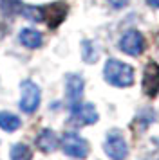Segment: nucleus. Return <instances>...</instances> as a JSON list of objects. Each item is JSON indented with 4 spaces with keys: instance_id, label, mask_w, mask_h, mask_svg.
<instances>
[{
    "instance_id": "nucleus-1",
    "label": "nucleus",
    "mask_w": 159,
    "mask_h": 160,
    "mask_svg": "<svg viewBox=\"0 0 159 160\" xmlns=\"http://www.w3.org/2000/svg\"><path fill=\"white\" fill-rule=\"evenodd\" d=\"M103 78L108 85L118 88H127L134 85V67L121 59L110 58L103 67Z\"/></svg>"
},
{
    "instance_id": "nucleus-2",
    "label": "nucleus",
    "mask_w": 159,
    "mask_h": 160,
    "mask_svg": "<svg viewBox=\"0 0 159 160\" xmlns=\"http://www.w3.org/2000/svg\"><path fill=\"white\" fill-rule=\"evenodd\" d=\"M60 146H62V151L67 155V157H72V158H87L89 153H90V146L83 137H80L78 133H65L62 140H60Z\"/></svg>"
},
{
    "instance_id": "nucleus-3",
    "label": "nucleus",
    "mask_w": 159,
    "mask_h": 160,
    "mask_svg": "<svg viewBox=\"0 0 159 160\" xmlns=\"http://www.w3.org/2000/svg\"><path fill=\"white\" fill-rule=\"evenodd\" d=\"M103 151L110 160H125L129 155V144L121 131H108L105 144H103Z\"/></svg>"
},
{
    "instance_id": "nucleus-4",
    "label": "nucleus",
    "mask_w": 159,
    "mask_h": 160,
    "mask_svg": "<svg viewBox=\"0 0 159 160\" xmlns=\"http://www.w3.org/2000/svg\"><path fill=\"white\" fill-rule=\"evenodd\" d=\"M98 110L94 108L92 102H74L71 104V122L76 126H89L98 122Z\"/></svg>"
},
{
    "instance_id": "nucleus-5",
    "label": "nucleus",
    "mask_w": 159,
    "mask_h": 160,
    "mask_svg": "<svg viewBox=\"0 0 159 160\" xmlns=\"http://www.w3.org/2000/svg\"><path fill=\"white\" fill-rule=\"evenodd\" d=\"M146 49V40L137 29H130L119 40V51L127 56H139Z\"/></svg>"
},
{
    "instance_id": "nucleus-6",
    "label": "nucleus",
    "mask_w": 159,
    "mask_h": 160,
    "mask_svg": "<svg viewBox=\"0 0 159 160\" xmlns=\"http://www.w3.org/2000/svg\"><path fill=\"white\" fill-rule=\"evenodd\" d=\"M42 92L36 83L33 81H24L22 83V99H20V110L25 113H33L40 106Z\"/></svg>"
},
{
    "instance_id": "nucleus-7",
    "label": "nucleus",
    "mask_w": 159,
    "mask_h": 160,
    "mask_svg": "<svg viewBox=\"0 0 159 160\" xmlns=\"http://www.w3.org/2000/svg\"><path fill=\"white\" fill-rule=\"evenodd\" d=\"M141 88L146 97H157L159 95V63L148 61L143 68V79Z\"/></svg>"
},
{
    "instance_id": "nucleus-8",
    "label": "nucleus",
    "mask_w": 159,
    "mask_h": 160,
    "mask_svg": "<svg viewBox=\"0 0 159 160\" xmlns=\"http://www.w3.org/2000/svg\"><path fill=\"white\" fill-rule=\"evenodd\" d=\"M40 11H42V20L47 22L51 29H54L65 20V16L69 13V8H67L65 2H52V4H47L45 8H42Z\"/></svg>"
},
{
    "instance_id": "nucleus-9",
    "label": "nucleus",
    "mask_w": 159,
    "mask_h": 160,
    "mask_svg": "<svg viewBox=\"0 0 159 160\" xmlns=\"http://www.w3.org/2000/svg\"><path fill=\"white\" fill-rule=\"evenodd\" d=\"M65 87H67V97H69V101H71V104H74L83 95L85 81L81 79L78 74H69L67 76V81H65Z\"/></svg>"
},
{
    "instance_id": "nucleus-10",
    "label": "nucleus",
    "mask_w": 159,
    "mask_h": 160,
    "mask_svg": "<svg viewBox=\"0 0 159 160\" xmlns=\"http://www.w3.org/2000/svg\"><path fill=\"white\" fill-rule=\"evenodd\" d=\"M36 146L42 149L43 153H52L58 148V137L52 130H42L40 135L36 138Z\"/></svg>"
},
{
    "instance_id": "nucleus-11",
    "label": "nucleus",
    "mask_w": 159,
    "mask_h": 160,
    "mask_svg": "<svg viewBox=\"0 0 159 160\" xmlns=\"http://www.w3.org/2000/svg\"><path fill=\"white\" fill-rule=\"evenodd\" d=\"M43 42V36L36 29H22L20 31V43L29 49H38Z\"/></svg>"
},
{
    "instance_id": "nucleus-12",
    "label": "nucleus",
    "mask_w": 159,
    "mask_h": 160,
    "mask_svg": "<svg viewBox=\"0 0 159 160\" xmlns=\"http://www.w3.org/2000/svg\"><path fill=\"white\" fill-rule=\"evenodd\" d=\"M0 128L4 131H14L20 128V119L11 112H0Z\"/></svg>"
},
{
    "instance_id": "nucleus-13",
    "label": "nucleus",
    "mask_w": 159,
    "mask_h": 160,
    "mask_svg": "<svg viewBox=\"0 0 159 160\" xmlns=\"http://www.w3.org/2000/svg\"><path fill=\"white\" fill-rule=\"evenodd\" d=\"M0 9H2V13L6 16H14L18 13H22L24 4L20 0H0Z\"/></svg>"
},
{
    "instance_id": "nucleus-14",
    "label": "nucleus",
    "mask_w": 159,
    "mask_h": 160,
    "mask_svg": "<svg viewBox=\"0 0 159 160\" xmlns=\"http://www.w3.org/2000/svg\"><path fill=\"white\" fill-rule=\"evenodd\" d=\"M33 151L25 144H14L11 148V160H31Z\"/></svg>"
},
{
    "instance_id": "nucleus-15",
    "label": "nucleus",
    "mask_w": 159,
    "mask_h": 160,
    "mask_svg": "<svg viewBox=\"0 0 159 160\" xmlns=\"http://www.w3.org/2000/svg\"><path fill=\"white\" fill-rule=\"evenodd\" d=\"M83 59L87 63H94L98 59V51L94 49L92 42H83Z\"/></svg>"
},
{
    "instance_id": "nucleus-16",
    "label": "nucleus",
    "mask_w": 159,
    "mask_h": 160,
    "mask_svg": "<svg viewBox=\"0 0 159 160\" xmlns=\"http://www.w3.org/2000/svg\"><path fill=\"white\" fill-rule=\"evenodd\" d=\"M107 2H108V4H110L114 9H123V8H127V6H129L130 0H107Z\"/></svg>"
},
{
    "instance_id": "nucleus-17",
    "label": "nucleus",
    "mask_w": 159,
    "mask_h": 160,
    "mask_svg": "<svg viewBox=\"0 0 159 160\" xmlns=\"http://www.w3.org/2000/svg\"><path fill=\"white\" fill-rule=\"evenodd\" d=\"M146 4H150L152 8H159V0H146Z\"/></svg>"
}]
</instances>
